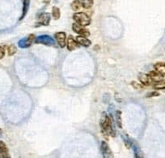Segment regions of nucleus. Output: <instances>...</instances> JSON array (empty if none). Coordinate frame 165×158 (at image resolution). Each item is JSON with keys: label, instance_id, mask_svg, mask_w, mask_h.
Here are the masks:
<instances>
[{"label": "nucleus", "instance_id": "obj_4", "mask_svg": "<svg viewBox=\"0 0 165 158\" xmlns=\"http://www.w3.org/2000/svg\"><path fill=\"white\" fill-rule=\"evenodd\" d=\"M54 37H55L56 41L58 42V44L60 45V47L64 48L67 45V36L66 33L63 32H56L54 34Z\"/></svg>", "mask_w": 165, "mask_h": 158}, {"label": "nucleus", "instance_id": "obj_22", "mask_svg": "<svg viewBox=\"0 0 165 158\" xmlns=\"http://www.w3.org/2000/svg\"><path fill=\"white\" fill-rule=\"evenodd\" d=\"M4 54H5L4 49H2V47L0 46V59H1V58H3V57H4Z\"/></svg>", "mask_w": 165, "mask_h": 158}, {"label": "nucleus", "instance_id": "obj_11", "mask_svg": "<svg viewBox=\"0 0 165 158\" xmlns=\"http://www.w3.org/2000/svg\"><path fill=\"white\" fill-rule=\"evenodd\" d=\"M32 36H33V35H32V36H30L28 38H26V39H22V40H20V41H19V46L21 47V48H26V47H28L29 45L32 44Z\"/></svg>", "mask_w": 165, "mask_h": 158}, {"label": "nucleus", "instance_id": "obj_10", "mask_svg": "<svg viewBox=\"0 0 165 158\" xmlns=\"http://www.w3.org/2000/svg\"><path fill=\"white\" fill-rule=\"evenodd\" d=\"M138 78H139L140 82L144 85H150L151 82L153 81L150 75H146V74H141Z\"/></svg>", "mask_w": 165, "mask_h": 158}, {"label": "nucleus", "instance_id": "obj_16", "mask_svg": "<svg viewBox=\"0 0 165 158\" xmlns=\"http://www.w3.org/2000/svg\"><path fill=\"white\" fill-rule=\"evenodd\" d=\"M154 88L155 89H165V79H161L159 81H156L154 84Z\"/></svg>", "mask_w": 165, "mask_h": 158}, {"label": "nucleus", "instance_id": "obj_2", "mask_svg": "<svg viewBox=\"0 0 165 158\" xmlns=\"http://www.w3.org/2000/svg\"><path fill=\"white\" fill-rule=\"evenodd\" d=\"M101 127H102V130L105 133H107L109 135H114L113 129V126H112L111 118L109 116L105 115V118L101 121Z\"/></svg>", "mask_w": 165, "mask_h": 158}, {"label": "nucleus", "instance_id": "obj_19", "mask_svg": "<svg viewBox=\"0 0 165 158\" xmlns=\"http://www.w3.org/2000/svg\"><path fill=\"white\" fill-rule=\"evenodd\" d=\"M81 7H82L81 4L78 2L77 0H75V1H74V2L71 3V8H72V10H74V11H79V10L81 9Z\"/></svg>", "mask_w": 165, "mask_h": 158}, {"label": "nucleus", "instance_id": "obj_15", "mask_svg": "<svg viewBox=\"0 0 165 158\" xmlns=\"http://www.w3.org/2000/svg\"><path fill=\"white\" fill-rule=\"evenodd\" d=\"M29 5H30V0H24V8H23V14H22V16L20 19H23V18L25 16V15L28 12V10L29 8Z\"/></svg>", "mask_w": 165, "mask_h": 158}, {"label": "nucleus", "instance_id": "obj_25", "mask_svg": "<svg viewBox=\"0 0 165 158\" xmlns=\"http://www.w3.org/2000/svg\"><path fill=\"white\" fill-rule=\"evenodd\" d=\"M2 135V130H1V129H0V135Z\"/></svg>", "mask_w": 165, "mask_h": 158}, {"label": "nucleus", "instance_id": "obj_1", "mask_svg": "<svg viewBox=\"0 0 165 158\" xmlns=\"http://www.w3.org/2000/svg\"><path fill=\"white\" fill-rule=\"evenodd\" d=\"M73 19L75 23H79L82 26H88L91 23V19L86 13L76 12L74 14Z\"/></svg>", "mask_w": 165, "mask_h": 158}, {"label": "nucleus", "instance_id": "obj_20", "mask_svg": "<svg viewBox=\"0 0 165 158\" xmlns=\"http://www.w3.org/2000/svg\"><path fill=\"white\" fill-rule=\"evenodd\" d=\"M121 114H122V112L121 111H117L116 112V121H117V124H118V127L122 128V118H121Z\"/></svg>", "mask_w": 165, "mask_h": 158}, {"label": "nucleus", "instance_id": "obj_14", "mask_svg": "<svg viewBox=\"0 0 165 158\" xmlns=\"http://www.w3.org/2000/svg\"><path fill=\"white\" fill-rule=\"evenodd\" d=\"M77 1L81 4L82 7L85 9L91 8L93 5V0H77Z\"/></svg>", "mask_w": 165, "mask_h": 158}, {"label": "nucleus", "instance_id": "obj_9", "mask_svg": "<svg viewBox=\"0 0 165 158\" xmlns=\"http://www.w3.org/2000/svg\"><path fill=\"white\" fill-rule=\"evenodd\" d=\"M67 45L69 50H74L76 48H78L77 41H76V40L74 39V37L72 36H70L68 37V39H67Z\"/></svg>", "mask_w": 165, "mask_h": 158}, {"label": "nucleus", "instance_id": "obj_3", "mask_svg": "<svg viewBox=\"0 0 165 158\" xmlns=\"http://www.w3.org/2000/svg\"><path fill=\"white\" fill-rule=\"evenodd\" d=\"M72 29L75 32L78 33V34L81 35V36H88L90 35V32L88 31L87 28H84V26H82L80 24L77 23H73L72 25Z\"/></svg>", "mask_w": 165, "mask_h": 158}, {"label": "nucleus", "instance_id": "obj_5", "mask_svg": "<svg viewBox=\"0 0 165 158\" xmlns=\"http://www.w3.org/2000/svg\"><path fill=\"white\" fill-rule=\"evenodd\" d=\"M50 14L48 12L42 13L38 18V23L37 25H49L50 22Z\"/></svg>", "mask_w": 165, "mask_h": 158}, {"label": "nucleus", "instance_id": "obj_12", "mask_svg": "<svg viewBox=\"0 0 165 158\" xmlns=\"http://www.w3.org/2000/svg\"><path fill=\"white\" fill-rule=\"evenodd\" d=\"M155 69L157 72L159 73L161 75L165 76V63L163 62H157L154 66Z\"/></svg>", "mask_w": 165, "mask_h": 158}, {"label": "nucleus", "instance_id": "obj_6", "mask_svg": "<svg viewBox=\"0 0 165 158\" xmlns=\"http://www.w3.org/2000/svg\"><path fill=\"white\" fill-rule=\"evenodd\" d=\"M36 42L41 43V44H45L47 45H54V41L50 36H40L36 39Z\"/></svg>", "mask_w": 165, "mask_h": 158}, {"label": "nucleus", "instance_id": "obj_8", "mask_svg": "<svg viewBox=\"0 0 165 158\" xmlns=\"http://www.w3.org/2000/svg\"><path fill=\"white\" fill-rule=\"evenodd\" d=\"M75 40H76V41H77V43L79 44V45H83V46H85V47L90 46L91 44H92L90 40H88V39L87 38V36H81V35H80V36H76Z\"/></svg>", "mask_w": 165, "mask_h": 158}, {"label": "nucleus", "instance_id": "obj_17", "mask_svg": "<svg viewBox=\"0 0 165 158\" xmlns=\"http://www.w3.org/2000/svg\"><path fill=\"white\" fill-rule=\"evenodd\" d=\"M52 15L53 17L55 19H58L60 18L61 15V12H60V9L57 7V6H54L53 9H52Z\"/></svg>", "mask_w": 165, "mask_h": 158}, {"label": "nucleus", "instance_id": "obj_23", "mask_svg": "<svg viewBox=\"0 0 165 158\" xmlns=\"http://www.w3.org/2000/svg\"><path fill=\"white\" fill-rule=\"evenodd\" d=\"M159 92H151V93H149L147 95L148 97H151V96H159Z\"/></svg>", "mask_w": 165, "mask_h": 158}, {"label": "nucleus", "instance_id": "obj_24", "mask_svg": "<svg viewBox=\"0 0 165 158\" xmlns=\"http://www.w3.org/2000/svg\"><path fill=\"white\" fill-rule=\"evenodd\" d=\"M43 2H45V3H49L50 2V0H43Z\"/></svg>", "mask_w": 165, "mask_h": 158}, {"label": "nucleus", "instance_id": "obj_7", "mask_svg": "<svg viewBox=\"0 0 165 158\" xmlns=\"http://www.w3.org/2000/svg\"><path fill=\"white\" fill-rule=\"evenodd\" d=\"M101 151H102L104 157H113L111 150L109 149V147L107 144V143L105 141L101 143Z\"/></svg>", "mask_w": 165, "mask_h": 158}, {"label": "nucleus", "instance_id": "obj_18", "mask_svg": "<svg viewBox=\"0 0 165 158\" xmlns=\"http://www.w3.org/2000/svg\"><path fill=\"white\" fill-rule=\"evenodd\" d=\"M150 76L151 77V79H152V80H154V81H159V80H161V79H162V76H161V75L159 74V73H158L156 71V72H154V71H152V72L150 73Z\"/></svg>", "mask_w": 165, "mask_h": 158}, {"label": "nucleus", "instance_id": "obj_21", "mask_svg": "<svg viewBox=\"0 0 165 158\" xmlns=\"http://www.w3.org/2000/svg\"><path fill=\"white\" fill-rule=\"evenodd\" d=\"M16 52V48L14 45H11L8 47V54L10 56L13 55Z\"/></svg>", "mask_w": 165, "mask_h": 158}, {"label": "nucleus", "instance_id": "obj_13", "mask_svg": "<svg viewBox=\"0 0 165 158\" xmlns=\"http://www.w3.org/2000/svg\"><path fill=\"white\" fill-rule=\"evenodd\" d=\"M0 154L2 157H9L8 149L6 147V143L2 141H0Z\"/></svg>", "mask_w": 165, "mask_h": 158}]
</instances>
